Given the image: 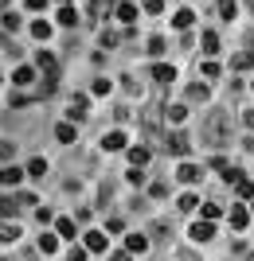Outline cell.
<instances>
[{"label":"cell","mask_w":254,"mask_h":261,"mask_svg":"<svg viewBox=\"0 0 254 261\" xmlns=\"http://www.w3.org/2000/svg\"><path fill=\"white\" fill-rule=\"evenodd\" d=\"M227 137H231V125H227L223 113H215V117L207 121V141L211 144H227Z\"/></svg>","instance_id":"obj_1"},{"label":"cell","mask_w":254,"mask_h":261,"mask_svg":"<svg viewBox=\"0 0 254 261\" xmlns=\"http://www.w3.org/2000/svg\"><path fill=\"white\" fill-rule=\"evenodd\" d=\"M165 148H168L172 156H188V148H192V144H188V137H184V133H172V137L165 141Z\"/></svg>","instance_id":"obj_2"},{"label":"cell","mask_w":254,"mask_h":261,"mask_svg":"<svg viewBox=\"0 0 254 261\" xmlns=\"http://www.w3.org/2000/svg\"><path fill=\"white\" fill-rule=\"evenodd\" d=\"M24 175H28L24 168H16V164H4V168H0V184H4V187H16Z\"/></svg>","instance_id":"obj_3"},{"label":"cell","mask_w":254,"mask_h":261,"mask_svg":"<svg viewBox=\"0 0 254 261\" xmlns=\"http://www.w3.org/2000/svg\"><path fill=\"white\" fill-rule=\"evenodd\" d=\"M102 148H106V152H122V148H125V133L122 129L106 133V137H102Z\"/></svg>","instance_id":"obj_4"},{"label":"cell","mask_w":254,"mask_h":261,"mask_svg":"<svg viewBox=\"0 0 254 261\" xmlns=\"http://www.w3.org/2000/svg\"><path fill=\"white\" fill-rule=\"evenodd\" d=\"M199 175H203V168H196V164H180L176 168V179H184V184H199Z\"/></svg>","instance_id":"obj_5"},{"label":"cell","mask_w":254,"mask_h":261,"mask_svg":"<svg viewBox=\"0 0 254 261\" xmlns=\"http://www.w3.org/2000/svg\"><path fill=\"white\" fill-rule=\"evenodd\" d=\"M86 94H75V98H71V106H66V117H86Z\"/></svg>","instance_id":"obj_6"},{"label":"cell","mask_w":254,"mask_h":261,"mask_svg":"<svg viewBox=\"0 0 254 261\" xmlns=\"http://www.w3.org/2000/svg\"><path fill=\"white\" fill-rule=\"evenodd\" d=\"M192 20H196V12H192V8H180L176 16H172V28H180V32H188V28H192Z\"/></svg>","instance_id":"obj_7"},{"label":"cell","mask_w":254,"mask_h":261,"mask_svg":"<svg viewBox=\"0 0 254 261\" xmlns=\"http://www.w3.org/2000/svg\"><path fill=\"white\" fill-rule=\"evenodd\" d=\"M192 238L196 242H211L215 238V226H211V222H196V226H192Z\"/></svg>","instance_id":"obj_8"},{"label":"cell","mask_w":254,"mask_h":261,"mask_svg":"<svg viewBox=\"0 0 254 261\" xmlns=\"http://www.w3.org/2000/svg\"><path fill=\"white\" fill-rule=\"evenodd\" d=\"M125 250L129 253H145L149 250V238H145V234H129V238H125Z\"/></svg>","instance_id":"obj_9"},{"label":"cell","mask_w":254,"mask_h":261,"mask_svg":"<svg viewBox=\"0 0 254 261\" xmlns=\"http://www.w3.org/2000/svg\"><path fill=\"white\" fill-rule=\"evenodd\" d=\"M32 82H35V70H32V66H20V70L12 74V86H32Z\"/></svg>","instance_id":"obj_10"},{"label":"cell","mask_w":254,"mask_h":261,"mask_svg":"<svg viewBox=\"0 0 254 261\" xmlns=\"http://www.w3.org/2000/svg\"><path fill=\"white\" fill-rule=\"evenodd\" d=\"M16 238H20V226L4 218V222H0V242H8V246H12V242H16Z\"/></svg>","instance_id":"obj_11"},{"label":"cell","mask_w":254,"mask_h":261,"mask_svg":"<svg viewBox=\"0 0 254 261\" xmlns=\"http://www.w3.org/2000/svg\"><path fill=\"white\" fill-rule=\"evenodd\" d=\"M86 250H106V234H102V230H86Z\"/></svg>","instance_id":"obj_12"},{"label":"cell","mask_w":254,"mask_h":261,"mask_svg":"<svg viewBox=\"0 0 254 261\" xmlns=\"http://www.w3.org/2000/svg\"><path fill=\"white\" fill-rule=\"evenodd\" d=\"M118 20H122V23H133V20H137V4L122 0V4H118Z\"/></svg>","instance_id":"obj_13"},{"label":"cell","mask_w":254,"mask_h":261,"mask_svg":"<svg viewBox=\"0 0 254 261\" xmlns=\"http://www.w3.org/2000/svg\"><path fill=\"white\" fill-rule=\"evenodd\" d=\"M250 66H254V51H243L231 59V70H250Z\"/></svg>","instance_id":"obj_14"},{"label":"cell","mask_w":254,"mask_h":261,"mask_svg":"<svg viewBox=\"0 0 254 261\" xmlns=\"http://www.w3.org/2000/svg\"><path fill=\"white\" fill-rule=\"evenodd\" d=\"M235 191H239V199H254V184L246 179V175H239V179H235Z\"/></svg>","instance_id":"obj_15"},{"label":"cell","mask_w":254,"mask_h":261,"mask_svg":"<svg viewBox=\"0 0 254 261\" xmlns=\"http://www.w3.org/2000/svg\"><path fill=\"white\" fill-rule=\"evenodd\" d=\"M149 164V148H129V168H145Z\"/></svg>","instance_id":"obj_16"},{"label":"cell","mask_w":254,"mask_h":261,"mask_svg":"<svg viewBox=\"0 0 254 261\" xmlns=\"http://www.w3.org/2000/svg\"><path fill=\"white\" fill-rule=\"evenodd\" d=\"M35 63H39V70L55 74V55H51V51H39V55H35Z\"/></svg>","instance_id":"obj_17"},{"label":"cell","mask_w":254,"mask_h":261,"mask_svg":"<svg viewBox=\"0 0 254 261\" xmlns=\"http://www.w3.org/2000/svg\"><path fill=\"white\" fill-rule=\"evenodd\" d=\"M153 78H156V82H172V78H176V70H172V66H165V63H156V66H153Z\"/></svg>","instance_id":"obj_18"},{"label":"cell","mask_w":254,"mask_h":261,"mask_svg":"<svg viewBox=\"0 0 254 261\" xmlns=\"http://www.w3.org/2000/svg\"><path fill=\"white\" fill-rule=\"evenodd\" d=\"M199 215H203V222H215V218L223 215V207H219V203H203V207H199Z\"/></svg>","instance_id":"obj_19"},{"label":"cell","mask_w":254,"mask_h":261,"mask_svg":"<svg viewBox=\"0 0 254 261\" xmlns=\"http://www.w3.org/2000/svg\"><path fill=\"white\" fill-rule=\"evenodd\" d=\"M55 230H59V238H75V218H59Z\"/></svg>","instance_id":"obj_20"},{"label":"cell","mask_w":254,"mask_h":261,"mask_svg":"<svg viewBox=\"0 0 254 261\" xmlns=\"http://www.w3.org/2000/svg\"><path fill=\"white\" fill-rule=\"evenodd\" d=\"M32 35H35V39H43V43H47V39H51V23L35 20V23H32Z\"/></svg>","instance_id":"obj_21"},{"label":"cell","mask_w":254,"mask_h":261,"mask_svg":"<svg viewBox=\"0 0 254 261\" xmlns=\"http://www.w3.org/2000/svg\"><path fill=\"white\" fill-rule=\"evenodd\" d=\"M59 23H63V28H75V23H78V12L71 8V4H66V8L59 12Z\"/></svg>","instance_id":"obj_22"},{"label":"cell","mask_w":254,"mask_h":261,"mask_svg":"<svg viewBox=\"0 0 254 261\" xmlns=\"http://www.w3.org/2000/svg\"><path fill=\"white\" fill-rule=\"evenodd\" d=\"M28 175H35V179H43V175H47V160H39V156H35V160L28 164Z\"/></svg>","instance_id":"obj_23"},{"label":"cell","mask_w":254,"mask_h":261,"mask_svg":"<svg viewBox=\"0 0 254 261\" xmlns=\"http://www.w3.org/2000/svg\"><path fill=\"white\" fill-rule=\"evenodd\" d=\"M0 23H4V32H20V16H16V12H4Z\"/></svg>","instance_id":"obj_24"},{"label":"cell","mask_w":254,"mask_h":261,"mask_svg":"<svg viewBox=\"0 0 254 261\" xmlns=\"http://www.w3.org/2000/svg\"><path fill=\"white\" fill-rule=\"evenodd\" d=\"M246 218H250V215H246L243 207H231V226H235V230H243V226H246Z\"/></svg>","instance_id":"obj_25"},{"label":"cell","mask_w":254,"mask_h":261,"mask_svg":"<svg viewBox=\"0 0 254 261\" xmlns=\"http://www.w3.org/2000/svg\"><path fill=\"white\" fill-rule=\"evenodd\" d=\"M168 121H172V125H184V121H188V109H184V106H172V109H168Z\"/></svg>","instance_id":"obj_26"},{"label":"cell","mask_w":254,"mask_h":261,"mask_svg":"<svg viewBox=\"0 0 254 261\" xmlns=\"http://www.w3.org/2000/svg\"><path fill=\"white\" fill-rule=\"evenodd\" d=\"M203 51H207V55L219 51V35H215V32H203Z\"/></svg>","instance_id":"obj_27"},{"label":"cell","mask_w":254,"mask_h":261,"mask_svg":"<svg viewBox=\"0 0 254 261\" xmlns=\"http://www.w3.org/2000/svg\"><path fill=\"white\" fill-rule=\"evenodd\" d=\"M39 250H43V253H55L59 250V238H55V234H43V238H39Z\"/></svg>","instance_id":"obj_28"},{"label":"cell","mask_w":254,"mask_h":261,"mask_svg":"<svg viewBox=\"0 0 254 261\" xmlns=\"http://www.w3.org/2000/svg\"><path fill=\"white\" fill-rule=\"evenodd\" d=\"M55 137H59L63 144H71V141H75V125H59V129H55Z\"/></svg>","instance_id":"obj_29"},{"label":"cell","mask_w":254,"mask_h":261,"mask_svg":"<svg viewBox=\"0 0 254 261\" xmlns=\"http://www.w3.org/2000/svg\"><path fill=\"white\" fill-rule=\"evenodd\" d=\"M235 8H239L235 0H219V12H223V20H235Z\"/></svg>","instance_id":"obj_30"},{"label":"cell","mask_w":254,"mask_h":261,"mask_svg":"<svg viewBox=\"0 0 254 261\" xmlns=\"http://www.w3.org/2000/svg\"><path fill=\"white\" fill-rule=\"evenodd\" d=\"M66 261H86V246H71V250H66Z\"/></svg>","instance_id":"obj_31"},{"label":"cell","mask_w":254,"mask_h":261,"mask_svg":"<svg viewBox=\"0 0 254 261\" xmlns=\"http://www.w3.org/2000/svg\"><path fill=\"white\" fill-rule=\"evenodd\" d=\"M149 55H165V39H160V35L149 39Z\"/></svg>","instance_id":"obj_32"},{"label":"cell","mask_w":254,"mask_h":261,"mask_svg":"<svg viewBox=\"0 0 254 261\" xmlns=\"http://www.w3.org/2000/svg\"><path fill=\"white\" fill-rule=\"evenodd\" d=\"M188 98H192V101H207V86H192Z\"/></svg>","instance_id":"obj_33"},{"label":"cell","mask_w":254,"mask_h":261,"mask_svg":"<svg viewBox=\"0 0 254 261\" xmlns=\"http://www.w3.org/2000/svg\"><path fill=\"white\" fill-rule=\"evenodd\" d=\"M196 207H199L196 195H180V211H196Z\"/></svg>","instance_id":"obj_34"},{"label":"cell","mask_w":254,"mask_h":261,"mask_svg":"<svg viewBox=\"0 0 254 261\" xmlns=\"http://www.w3.org/2000/svg\"><path fill=\"white\" fill-rule=\"evenodd\" d=\"M149 195H153V199H165V195H168V187H165V184H160V179H156V184H153V187H149Z\"/></svg>","instance_id":"obj_35"},{"label":"cell","mask_w":254,"mask_h":261,"mask_svg":"<svg viewBox=\"0 0 254 261\" xmlns=\"http://www.w3.org/2000/svg\"><path fill=\"white\" fill-rule=\"evenodd\" d=\"M125 179H129L133 187H141V179H145V175H141V168H129V175H125Z\"/></svg>","instance_id":"obj_36"},{"label":"cell","mask_w":254,"mask_h":261,"mask_svg":"<svg viewBox=\"0 0 254 261\" xmlns=\"http://www.w3.org/2000/svg\"><path fill=\"white\" fill-rule=\"evenodd\" d=\"M141 8H145V12H153V16H156V12L165 8V4H160V0H141Z\"/></svg>","instance_id":"obj_37"},{"label":"cell","mask_w":254,"mask_h":261,"mask_svg":"<svg viewBox=\"0 0 254 261\" xmlns=\"http://www.w3.org/2000/svg\"><path fill=\"white\" fill-rule=\"evenodd\" d=\"M215 74H219V63H211V59H207V63H203V78H215Z\"/></svg>","instance_id":"obj_38"},{"label":"cell","mask_w":254,"mask_h":261,"mask_svg":"<svg viewBox=\"0 0 254 261\" xmlns=\"http://www.w3.org/2000/svg\"><path fill=\"white\" fill-rule=\"evenodd\" d=\"M8 156H12V144H8V141H0V160H8Z\"/></svg>","instance_id":"obj_39"},{"label":"cell","mask_w":254,"mask_h":261,"mask_svg":"<svg viewBox=\"0 0 254 261\" xmlns=\"http://www.w3.org/2000/svg\"><path fill=\"white\" fill-rule=\"evenodd\" d=\"M43 4H47V0H28V8H32V12H39Z\"/></svg>","instance_id":"obj_40"},{"label":"cell","mask_w":254,"mask_h":261,"mask_svg":"<svg viewBox=\"0 0 254 261\" xmlns=\"http://www.w3.org/2000/svg\"><path fill=\"white\" fill-rule=\"evenodd\" d=\"M243 121H246V129H254V109H246V117H243Z\"/></svg>","instance_id":"obj_41"},{"label":"cell","mask_w":254,"mask_h":261,"mask_svg":"<svg viewBox=\"0 0 254 261\" xmlns=\"http://www.w3.org/2000/svg\"><path fill=\"white\" fill-rule=\"evenodd\" d=\"M110 261H129V250L125 253H110Z\"/></svg>","instance_id":"obj_42"},{"label":"cell","mask_w":254,"mask_h":261,"mask_svg":"<svg viewBox=\"0 0 254 261\" xmlns=\"http://www.w3.org/2000/svg\"><path fill=\"white\" fill-rule=\"evenodd\" d=\"M59 4H71V0H59Z\"/></svg>","instance_id":"obj_43"},{"label":"cell","mask_w":254,"mask_h":261,"mask_svg":"<svg viewBox=\"0 0 254 261\" xmlns=\"http://www.w3.org/2000/svg\"><path fill=\"white\" fill-rule=\"evenodd\" d=\"M246 4H250V8H254V0H246Z\"/></svg>","instance_id":"obj_44"},{"label":"cell","mask_w":254,"mask_h":261,"mask_svg":"<svg viewBox=\"0 0 254 261\" xmlns=\"http://www.w3.org/2000/svg\"><path fill=\"white\" fill-rule=\"evenodd\" d=\"M250 211H254V203H250Z\"/></svg>","instance_id":"obj_45"},{"label":"cell","mask_w":254,"mask_h":261,"mask_svg":"<svg viewBox=\"0 0 254 261\" xmlns=\"http://www.w3.org/2000/svg\"><path fill=\"white\" fill-rule=\"evenodd\" d=\"M0 4H4V0H0Z\"/></svg>","instance_id":"obj_46"},{"label":"cell","mask_w":254,"mask_h":261,"mask_svg":"<svg viewBox=\"0 0 254 261\" xmlns=\"http://www.w3.org/2000/svg\"><path fill=\"white\" fill-rule=\"evenodd\" d=\"M250 86H254V82H250Z\"/></svg>","instance_id":"obj_47"}]
</instances>
